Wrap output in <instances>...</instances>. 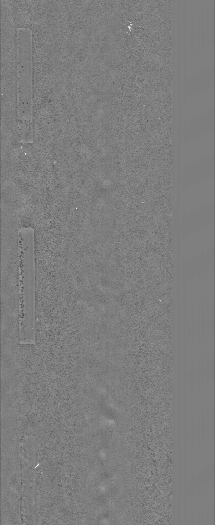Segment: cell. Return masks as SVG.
Segmentation results:
<instances>
[{"label":"cell","mask_w":215,"mask_h":525,"mask_svg":"<svg viewBox=\"0 0 215 525\" xmlns=\"http://www.w3.org/2000/svg\"><path fill=\"white\" fill-rule=\"evenodd\" d=\"M17 107L19 120L29 124L33 117L32 31L29 28L16 30Z\"/></svg>","instance_id":"cell-1"}]
</instances>
